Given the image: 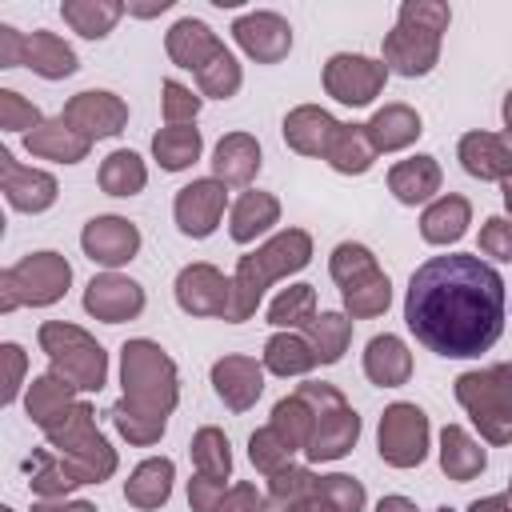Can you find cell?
<instances>
[{
	"label": "cell",
	"instance_id": "obj_36",
	"mask_svg": "<svg viewBox=\"0 0 512 512\" xmlns=\"http://www.w3.org/2000/svg\"><path fill=\"white\" fill-rule=\"evenodd\" d=\"M260 364L272 376H308L320 360H316V348L304 332H276V336H268Z\"/></svg>",
	"mask_w": 512,
	"mask_h": 512
},
{
	"label": "cell",
	"instance_id": "obj_25",
	"mask_svg": "<svg viewBox=\"0 0 512 512\" xmlns=\"http://www.w3.org/2000/svg\"><path fill=\"white\" fill-rule=\"evenodd\" d=\"M456 160L476 180H512V136L508 132H464L456 144Z\"/></svg>",
	"mask_w": 512,
	"mask_h": 512
},
{
	"label": "cell",
	"instance_id": "obj_34",
	"mask_svg": "<svg viewBox=\"0 0 512 512\" xmlns=\"http://www.w3.org/2000/svg\"><path fill=\"white\" fill-rule=\"evenodd\" d=\"M172 480H176V464L168 456H148L140 460L128 480H124V500L140 512H152V508H164L168 496H172Z\"/></svg>",
	"mask_w": 512,
	"mask_h": 512
},
{
	"label": "cell",
	"instance_id": "obj_31",
	"mask_svg": "<svg viewBox=\"0 0 512 512\" xmlns=\"http://www.w3.org/2000/svg\"><path fill=\"white\" fill-rule=\"evenodd\" d=\"M24 148L32 156H40V160H52V164H80V160H88L92 140H84L72 124H64L60 116H52V120L36 124L24 136Z\"/></svg>",
	"mask_w": 512,
	"mask_h": 512
},
{
	"label": "cell",
	"instance_id": "obj_23",
	"mask_svg": "<svg viewBox=\"0 0 512 512\" xmlns=\"http://www.w3.org/2000/svg\"><path fill=\"white\" fill-rule=\"evenodd\" d=\"M340 128H344V120H336V116L324 112L320 104H296V108L284 116V124H280L284 144H288L292 152L316 156V160H328V152H332Z\"/></svg>",
	"mask_w": 512,
	"mask_h": 512
},
{
	"label": "cell",
	"instance_id": "obj_18",
	"mask_svg": "<svg viewBox=\"0 0 512 512\" xmlns=\"http://www.w3.org/2000/svg\"><path fill=\"white\" fill-rule=\"evenodd\" d=\"M60 120L72 124L84 140L96 144V140H112V136L124 132V124H128V104H124L116 92H108V88H84V92H76V96L64 104Z\"/></svg>",
	"mask_w": 512,
	"mask_h": 512
},
{
	"label": "cell",
	"instance_id": "obj_46",
	"mask_svg": "<svg viewBox=\"0 0 512 512\" xmlns=\"http://www.w3.org/2000/svg\"><path fill=\"white\" fill-rule=\"evenodd\" d=\"M48 116L32 104V100H24L16 88H0V128L4 132H32L36 124H44Z\"/></svg>",
	"mask_w": 512,
	"mask_h": 512
},
{
	"label": "cell",
	"instance_id": "obj_49",
	"mask_svg": "<svg viewBox=\"0 0 512 512\" xmlns=\"http://www.w3.org/2000/svg\"><path fill=\"white\" fill-rule=\"evenodd\" d=\"M216 512H276V508H272L268 492H260L256 484L240 480V484H228V492L220 496Z\"/></svg>",
	"mask_w": 512,
	"mask_h": 512
},
{
	"label": "cell",
	"instance_id": "obj_60",
	"mask_svg": "<svg viewBox=\"0 0 512 512\" xmlns=\"http://www.w3.org/2000/svg\"><path fill=\"white\" fill-rule=\"evenodd\" d=\"M440 512H452V508H440Z\"/></svg>",
	"mask_w": 512,
	"mask_h": 512
},
{
	"label": "cell",
	"instance_id": "obj_28",
	"mask_svg": "<svg viewBox=\"0 0 512 512\" xmlns=\"http://www.w3.org/2000/svg\"><path fill=\"white\" fill-rule=\"evenodd\" d=\"M440 184H444V172H440L436 156H428V152H416V156L396 160V164L388 168V192H392L400 204H408V208L432 204L436 192H440Z\"/></svg>",
	"mask_w": 512,
	"mask_h": 512
},
{
	"label": "cell",
	"instance_id": "obj_12",
	"mask_svg": "<svg viewBox=\"0 0 512 512\" xmlns=\"http://www.w3.org/2000/svg\"><path fill=\"white\" fill-rule=\"evenodd\" d=\"M72 284V264L44 248V252H28L16 264H8L0 272V312H16V308H48L56 300H64Z\"/></svg>",
	"mask_w": 512,
	"mask_h": 512
},
{
	"label": "cell",
	"instance_id": "obj_50",
	"mask_svg": "<svg viewBox=\"0 0 512 512\" xmlns=\"http://www.w3.org/2000/svg\"><path fill=\"white\" fill-rule=\"evenodd\" d=\"M0 360H4V404H16V400H20V388H24L28 356H24L20 344L4 340V344H0Z\"/></svg>",
	"mask_w": 512,
	"mask_h": 512
},
{
	"label": "cell",
	"instance_id": "obj_21",
	"mask_svg": "<svg viewBox=\"0 0 512 512\" xmlns=\"http://www.w3.org/2000/svg\"><path fill=\"white\" fill-rule=\"evenodd\" d=\"M80 248L92 264L116 272L140 252V228L128 216H92L80 228Z\"/></svg>",
	"mask_w": 512,
	"mask_h": 512
},
{
	"label": "cell",
	"instance_id": "obj_32",
	"mask_svg": "<svg viewBox=\"0 0 512 512\" xmlns=\"http://www.w3.org/2000/svg\"><path fill=\"white\" fill-rule=\"evenodd\" d=\"M468 224H472V204L460 192H444L432 204H424V212H420V236L436 248L456 244L468 232Z\"/></svg>",
	"mask_w": 512,
	"mask_h": 512
},
{
	"label": "cell",
	"instance_id": "obj_24",
	"mask_svg": "<svg viewBox=\"0 0 512 512\" xmlns=\"http://www.w3.org/2000/svg\"><path fill=\"white\" fill-rule=\"evenodd\" d=\"M212 392L220 396L224 408L248 412L264 392V364L256 356H244V352L220 356L212 364Z\"/></svg>",
	"mask_w": 512,
	"mask_h": 512
},
{
	"label": "cell",
	"instance_id": "obj_16",
	"mask_svg": "<svg viewBox=\"0 0 512 512\" xmlns=\"http://www.w3.org/2000/svg\"><path fill=\"white\" fill-rule=\"evenodd\" d=\"M176 304L188 316H216V320H232V276H224L216 264H184L176 272Z\"/></svg>",
	"mask_w": 512,
	"mask_h": 512
},
{
	"label": "cell",
	"instance_id": "obj_9",
	"mask_svg": "<svg viewBox=\"0 0 512 512\" xmlns=\"http://www.w3.org/2000/svg\"><path fill=\"white\" fill-rule=\"evenodd\" d=\"M452 392H456L460 408L472 416L480 440L512 444V360L460 372Z\"/></svg>",
	"mask_w": 512,
	"mask_h": 512
},
{
	"label": "cell",
	"instance_id": "obj_3",
	"mask_svg": "<svg viewBox=\"0 0 512 512\" xmlns=\"http://www.w3.org/2000/svg\"><path fill=\"white\" fill-rule=\"evenodd\" d=\"M44 440L48 444L32 448V456L24 460L28 492L36 500H64L68 492L84 484H104L120 464L116 448L96 428V412L88 400H80V408L60 428H52Z\"/></svg>",
	"mask_w": 512,
	"mask_h": 512
},
{
	"label": "cell",
	"instance_id": "obj_17",
	"mask_svg": "<svg viewBox=\"0 0 512 512\" xmlns=\"http://www.w3.org/2000/svg\"><path fill=\"white\" fill-rule=\"evenodd\" d=\"M224 208H228V188L216 180V176H200L192 184H184L172 200V216H176V228L180 236L188 240H208L220 220H224Z\"/></svg>",
	"mask_w": 512,
	"mask_h": 512
},
{
	"label": "cell",
	"instance_id": "obj_56",
	"mask_svg": "<svg viewBox=\"0 0 512 512\" xmlns=\"http://www.w3.org/2000/svg\"><path fill=\"white\" fill-rule=\"evenodd\" d=\"M500 116H504V132L512 136V88H508V96H504V104H500Z\"/></svg>",
	"mask_w": 512,
	"mask_h": 512
},
{
	"label": "cell",
	"instance_id": "obj_51",
	"mask_svg": "<svg viewBox=\"0 0 512 512\" xmlns=\"http://www.w3.org/2000/svg\"><path fill=\"white\" fill-rule=\"evenodd\" d=\"M228 492V480H212V476H192L188 480V508L192 512H216L220 496Z\"/></svg>",
	"mask_w": 512,
	"mask_h": 512
},
{
	"label": "cell",
	"instance_id": "obj_40",
	"mask_svg": "<svg viewBox=\"0 0 512 512\" xmlns=\"http://www.w3.org/2000/svg\"><path fill=\"white\" fill-rule=\"evenodd\" d=\"M96 180H100V188L108 196H136L148 184V168H144V160L132 148H116V152H108L100 160Z\"/></svg>",
	"mask_w": 512,
	"mask_h": 512
},
{
	"label": "cell",
	"instance_id": "obj_58",
	"mask_svg": "<svg viewBox=\"0 0 512 512\" xmlns=\"http://www.w3.org/2000/svg\"><path fill=\"white\" fill-rule=\"evenodd\" d=\"M0 512H16V508H8V504H4V508H0Z\"/></svg>",
	"mask_w": 512,
	"mask_h": 512
},
{
	"label": "cell",
	"instance_id": "obj_57",
	"mask_svg": "<svg viewBox=\"0 0 512 512\" xmlns=\"http://www.w3.org/2000/svg\"><path fill=\"white\" fill-rule=\"evenodd\" d=\"M500 192H504V208H508V216H512V180H504Z\"/></svg>",
	"mask_w": 512,
	"mask_h": 512
},
{
	"label": "cell",
	"instance_id": "obj_38",
	"mask_svg": "<svg viewBox=\"0 0 512 512\" xmlns=\"http://www.w3.org/2000/svg\"><path fill=\"white\" fill-rule=\"evenodd\" d=\"M124 12H128V8H124L120 0H64V4H60L64 24H68L72 32H80L84 40H104V36L116 28V20H120Z\"/></svg>",
	"mask_w": 512,
	"mask_h": 512
},
{
	"label": "cell",
	"instance_id": "obj_13",
	"mask_svg": "<svg viewBox=\"0 0 512 512\" xmlns=\"http://www.w3.org/2000/svg\"><path fill=\"white\" fill-rule=\"evenodd\" d=\"M0 68H32L44 80H64L80 68V60L72 44H64L48 28L20 32L12 24H0Z\"/></svg>",
	"mask_w": 512,
	"mask_h": 512
},
{
	"label": "cell",
	"instance_id": "obj_41",
	"mask_svg": "<svg viewBox=\"0 0 512 512\" xmlns=\"http://www.w3.org/2000/svg\"><path fill=\"white\" fill-rule=\"evenodd\" d=\"M324 164H328L332 172H340V176H364V172L376 164V148H372L364 124H344Z\"/></svg>",
	"mask_w": 512,
	"mask_h": 512
},
{
	"label": "cell",
	"instance_id": "obj_7",
	"mask_svg": "<svg viewBox=\"0 0 512 512\" xmlns=\"http://www.w3.org/2000/svg\"><path fill=\"white\" fill-rule=\"evenodd\" d=\"M268 480V500L276 512H364L368 492L348 472H312L304 464H288Z\"/></svg>",
	"mask_w": 512,
	"mask_h": 512
},
{
	"label": "cell",
	"instance_id": "obj_55",
	"mask_svg": "<svg viewBox=\"0 0 512 512\" xmlns=\"http://www.w3.org/2000/svg\"><path fill=\"white\" fill-rule=\"evenodd\" d=\"M128 8V16H160V12H168L172 8V0H152V4H124Z\"/></svg>",
	"mask_w": 512,
	"mask_h": 512
},
{
	"label": "cell",
	"instance_id": "obj_29",
	"mask_svg": "<svg viewBox=\"0 0 512 512\" xmlns=\"http://www.w3.org/2000/svg\"><path fill=\"white\" fill-rule=\"evenodd\" d=\"M364 132H368V140L380 156V152H400V148L416 144L420 132H424V120L412 104H384L364 120Z\"/></svg>",
	"mask_w": 512,
	"mask_h": 512
},
{
	"label": "cell",
	"instance_id": "obj_20",
	"mask_svg": "<svg viewBox=\"0 0 512 512\" xmlns=\"http://www.w3.org/2000/svg\"><path fill=\"white\" fill-rule=\"evenodd\" d=\"M0 192H4L8 208L36 216V212H48V208L56 204L60 184H56L52 172L28 168V164H20L8 148H0Z\"/></svg>",
	"mask_w": 512,
	"mask_h": 512
},
{
	"label": "cell",
	"instance_id": "obj_19",
	"mask_svg": "<svg viewBox=\"0 0 512 512\" xmlns=\"http://www.w3.org/2000/svg\"><path fill=\"white\" fill-rule=\"evenodd\" d=\"M232 40L256 64H280L292 52V24L272 8H252L232 20Z\"/></svg>",
	"mask_w": 512,
	"mask_h": 512
},
{
	"label": "cell",
	"instance_id": "obj_37",
	"mask_svg": "<svg viewBox=\"0 0 512 512\" xmlns=\"http://www.w3.org/2000/svg\"><path fill=\"white\" fill-rule=\"evenodd\" d=\"M200 152H204V136H200L196 124H168V128H160L152 136V156H156V164L164 172L192 168L200 160Z\"/></svg>",
	"mask_w": 512,
	"mask_h": 512
},
{
	"label": "cell",
	"instance_id": "obj_1",
	"mask_svg": "<svg viewBox=\"0 0 512 512\" xmlns=\"http://www.w3.org/2000/svg\"><path fill=\"white\" fill-rule=\"evenodd\" d=\"M508 284L476 252L424 260L404 292L408 332L444 360H472L504 332Z\"/></svg>",
	"mask_w": 512,
	"mask_h": 512
},
{
	"label": "cell",
	"instance_id": "obj_4",
	"mask_svg": "<svg viewBox=\"0 0 512 512\" xmlns=\"http://www.w3.org/2000/svg\"><path fill=\"white\" fill-rule=\"evenodd\" d=\"M308 260H312V236L304 228H284V232L268 236L264 244H256L252 252H244L232 272V320L228 324L252 320L264 292L276 280L308 268Z\"/></svg>",
	"mask_w": 512,
	"mask_h": 512
},
{
	"label": "cell",
	"instance_id": "obj_45",
	"mask_svg": "<svg viewBox=\"0 0 512 512\" xmlns=\"http://www.w3.org/2000/svg\"><path fill=\"white\" fill-rule=\"evenodd\" d=\"M248 460L256 464V472L272 476V472L296 464V448H292L272 424H264V428H256V432L248 436Z\"/></svg>",
	"mask_w": 512,
	"mask_h": 512
},
{
	"label": "cell",
	"instance_id": "obj_6",
	"mask_svg": "<svg viewBox=\"0 0 512 512\" xmlns=\"http://www.w3.org/2000/svg\"><path fill=\"white\" fill-rule=\"evenodd\" d=\"M164 48H168V60L184 72L196 76V88L200 96L208 100H228L240 92L244 84V72H240V60L224 48V40L196 16H180L168 32H164Z\"/></svg>",
	"mask_w": 512,
	"mask_h": 512
},
{
	"label": "cell",
	"instance_id": "obj_52",
	"mask_svg": "<svg viewBox=\"0 0 512 512\" xmlns=\"http://www.w3.org/2000/svg\"><path fill=\"white\" fill-rule=\"evenodd\" d=\"M32 512H100L92 500H72V496H64V500H32Z\"/></svg>",
	"mask_w": 512,
	"mask_h": 512
},
{
	"label": "cell",
	"instance_id": "obj_44",
	"mask_svg": "<svg viewBox=\"0 0 512 512\" xmlns=\"http://www.w3.org/2000/svg\"><path fill=\"white\" fill-rule=\"evenodd\" d=\"M268 424L296 448V452H304L308 448V440H312V408H308V400L300 396V392H292V396H284V400H276V408H272V416H268Z\"/></svg>",
	"mask_w": 512,
	"mask_h": 512
},
{
	"label": "cell",
	"instance_id": "obj_11",
	"mask_svg": "<svg viewBox=\"0 0 512 512\" xmlns=\"http://www.w3.org/2000/svg\"><path fill=\"white\" fill-rule=\"evenodd\" d=\"M296 392L312 408V440H308L304 456L312 464H328V460L348 456L360 440V416L344 400V392L336 384H324V380H304V384H296Z\"/></svg>",
	"mask_w": 512,
	"mask_h": 512
},
{
	"label": "cell",
	"instance_id": "obj_15",
	"mask_svg": "<svg viewBox=\"0 0 512 512\" xmlns=\"http://www.w3.org/2000/svg\"><path fill=\"white\" fill-rule=\"evenodd\" d=\"M388 68L364 52H336L324 64V92L344 108H364L384 92Z\"/></svg>",
	"mask_w": 512,
	"mask_h": 512
},
{
	"label": "cell",
	"instance_id": "obj_54",
	"mask_svg": "<svg viewBox=\"0 0 512 512\" xmlns=\"http://www.w3.org/2000/svg\"><path fill=\"white\" fill-rule=\"evenodd\" d=\"M372 512H420V508H416L408 496H380Z\"/></svg>",
	"mask_w": 512,
	"mask_h": 512
},
{
	"label": "cell",
	"instance_id": "obj_53",
	"mask_svg": "<svg viewBox=\"0 0 512 512\" xmlns=\"http://www.w3.org/2000/svg\"><path fill=\"white\" fill-rule=\"evenodd\" d=\"M464 512H512V500L508 492H496V496H484V500H472Z\"/></svg>",
	"mask_w": 512,
	"mask_h": 512
},
{
	"label": "cell",
	"instance_id": "obj_2",
	"mask_svg": "<svg viewBox=\"0 0 512 512\" xmlns=\"http://www.w3.org/2000/svg\"><path fill=\"white\" fill-rule=\"evenodd\" d=\"M180 404V372L176 360L148 336H132L120 344V400L112 404V428L132 448H152L168 416Z\"/></svg>",
	"mask_w": 512,
	"mask_h": 512
},
{
	"label": "cell",
	"instance_id": "obj_47",
	"mask_svg": "<svg viewBox=\"0 0 512 512\" xmlns=\"http://www.w3.org/2000/svg\"><path fill=\"white\" fill-rule=\"evenodd\" d=\"M160 92H164V96H160L164 124H196L204 96H196V92H192L188 84H180V80H164V88H160Z\"/></svg>",
	"mask_w": 512,
	"mask_h": 512
},
{
	"label": "cell",
	"instance_id": "obj_35",
	"mask_svg": "<svg viewBox=\"0 0 512 512\" xmlns=\"http://www.w3.org/2000/svg\"><path fill=\"white\" fill-rule=\"evenodd\" d=\"M484 468H488V452L480 448V440L460 424H444L440 428V472L456 484H468Z\"/></svg>",
	"mask_w": 512,
	"mask_h": 512
},
{
	"label": "cell",
	"instance_id": "obj_42",
	"mask_svg": "<svg viewBox=\"0 0 512 512\" xmlns=\"http://www.w3.org/2000/svg\"><path fill=\"white\" fill-rule=\"evenodd\" d=\"M188 452H192V468L200 476H212V480H228L232 476V444H228L224 428H216V424L196 428Z\"/></svg>",
	"mask_w": 512,
	"mask_h": 512
},
{
	"label": "cell",
	"instance_id": "obj_33",
	"mask_svg": "<svg viewBox=\"0 0 512 512\" xmlns=\"http://www.w3.org/2000/svg\"><path fill=\"white\" fill-rule=\"evenodd\" d=\"M364 376L376 384V388H400L408 384L412 376V352L400 336L392 332H380L364 344Z\"/></svg>",
	"mask_w": 512,
	"mask_h": 512
},
{
	"label": "cell",
	"instance_id": "obj_43",
	"mask_svg": "<svg viewBox=\"0 0 512 512\" xmlns=\"http://www.w3.org/2000/svg\"><path fill=\"white\" fill-rule=\"evenodd\" d=\"M304 336L312 340L320 364H340L348 344H352V316L348 312H320Z\"/></svg>",
	"mask_w": 512,
	"mask_h": 512
},
{
	"label": "cell",
	"instance_id": "obj_22",
	"mask_svg": "<svg viewBox=\"0 0 512 512\" xmlns=\"http://www.w3.org/2000/svg\"><path fill=\"white\" fill-rule=\"evenodd\" d=\"M84 312L104 324L136 320L144 312V288L124 272H100L84 284Z\"/></svg>",
	"mask_w": 512,
	"mask_h": 512
},
{
	"label": "cell",
	"instance_id": "obj_27",
	"mask_svg": "<svg viewBox=\"0 0 512 512\" xmlns=\"http://www.w3.org/2000/svg\"><path fill=\"white\" fill-rule=\"evenodd\" d=\"M260 164H264V152L252 132H228L212 148V176L224 188H248L256 180Z\"/></svg>",
	"mask_w": 512,
	"mask_h": 512
},
{
	"label": "cell",
	"instance_id": "obj_39",
	"mask_svg": "<svg viewBox=\"0 0 512 512\" xmlns=\"http://www.w3.org/2000/svg\"><path fill=\"white\" fill-rule=\"evenodd\" d=\"M316 316L320 312H316V288L312 284H288L268 304V324L280 332H308Z\"/></svg>",
	"mask_w": 512,
	"mask_h": 512
},
{
	"label": "cell",
	"instance_id": "obj_10",
	"mask_svg": "<svg viewBox=\"0 0 512 512\" xmlns=\"http://www.w3.org/2000/svg\"><path fill=\"white\" fill-rule=\"evenodd\" d=\"M328 272H332V280L340 288V300H344V312L352 320H376V316L388 312L392 280L380 268V260L372 256V248H364L356 240L336 244L332 256H328Z\"/></svg>",
	"mask_w": 512,
	"mask_h": 512
},
{
	"label": "cell",
	"instance_id": "obj_30",
	"mask_svg": "<svg viewBox=\"0 0 512 512\" xmlns=\"http://www.w3.org/2000/svg\"><path fill=\"white\" fill-rule=\"evenodd\" d=\"M280 224V200L272 192H260V188H248L232 200L228 208V236L236 244H252L256 236L272 232Z\"/></svg>",
	"mask_w": 512,
	"mask_h": 512
},
{
	"label": "cell",
	"instance_id": "obj_26",
	"mask_svg": "<svg viewBox=\"0 0 512 512\" xmlns=\"http://www.w3.org/2000/svg\"><path fill=\"white\" fill-rule=\"evenodd\" d=\"M76 408H80V392H76L68 380H60L56 372H44V376H32V380H28L24 412H28V420H32L44 436H48L52 428H60Z\"/></svg>",
	"mask_w": 512,
	"mask_h": 512
},
{
	"label": "cell",
	"instance_id": "obj_59",
	"mask_svg": "<svg viewBox=\"0 0 512 512\" xmlns=\"http://www.w3.org/2000/svg\"><path fill=\"white\" fill-rule=\"evenodd\" d=\"M508 500H512V480H508Z\"/></svg>",
	"mask_w": 512,
	"mask_h": 512
},
{
	"label": "cell",
	"instance_id": "obj_5",
	"mask_svg": "<svg viewBox=\"0 0 512 512\" xmlns=\"http://www.w3.org/2000/svg\"><path fill=\"white\" fill-rule=\"evenodd\" d=\"M452 24V8L444 0H404L396 8V24L384 36L380 60L396 76H428L440 60V40Z\"/></svg>",
	"mask_w": 512,
	"mask_h": 512
},
{
	"label": "cell",
	"instance_id": "obj_48",
	"mask_svg": "<svg viewBox=\"0 0 512 512\" xmlns=\"http://www.w3.org/2000/svg\"><path fill=\"white\" fill-rule=\"evenodd\" d=\"M480 252L512 264V216H488L480 224Z\"/></svg>",
	"mask_w": 512,
	"mask_h": 512
},
{
	"label": "cell",
	"instance_id": "obj_8",
	"mask_svg": "<svg viewBox=\"0 0 512 512\" xmlns=\"http://www.w3.org/2000/svg\"><path fill=\"white\" fill-rule=\"evenodd\" d=\"M36 340H40V352L48 356V372L68 380L80 396L100 392L108 384V352L88 328L72 320H44Z\"/></svg>",
	"mask_w": 512,
	"mask_h": 512
},
{
	"label": "cell",
	"instance_id": "obj_14",
	"mask_svg": "<svg viewBox=\"0 0 512 512\" xmlns=\"http://www.w3.org/2000/svg\"><path fill=\"white\" fill-rule=\"evenodd\" d=\"M428 440H432V424L428 412L412 400H396L384 408L380 428H376V452L384 464L392 468H420L428 456Z\"/></svg>",
	"mask_w": 512,
	"mask_h": 512
}]
</instances>
